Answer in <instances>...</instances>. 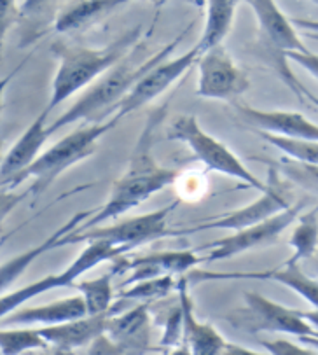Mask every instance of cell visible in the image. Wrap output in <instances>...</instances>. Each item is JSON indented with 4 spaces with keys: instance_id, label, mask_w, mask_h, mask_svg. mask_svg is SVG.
<instances>
[{
    "instance_id": "cell-15",
    "label": "cell",
    "mask_w": 318,
    "mask_h": 355,
    "mask_svg": "<svg viewBox=\"0 0 318 355\" xmlns=\"http://www.w3.org/2000/svg\"><path fill=\"white\" fill-rule=\"evenodd\" d=\"M236 114L242 123L254 126L257 133H267L289 140H303V142H318V125L299 112L260 110L249 105H236Z\"/></svg>"
},
{
    "instance_id": "cell-33",
    "label": "cell",
    "mask_w": 318,
    "mask_h": 355,
    "mask_svg": "<svg viewBox=\"0 0 318 355\" xmlns=\"http://www.w3.org/2000/svg\"><path fill=\"white\" fill-rule=\"evenodd\" d=\"M30 194V189L25 193H12V191H0V224L4 223L6 217L23 202Z\"/></svg>"
},
{
    "instance_id": "cell-7",
    "label": "cell",
    "mask_w": 318,
    "mask_h": 355,
    "mask_svg": "<svg viewBox=\"0 0 318 355\" xmlns=\"http://www.w3.org/2000/svg\"><path fill=\"white\" fill-rule=\"evenodd\" d=\"M267 179H266V191L260 194V198L242 209L233 210L226 216L215 217L210 220H202L196 223L194 226L182 227V230L172 231V236L179 234H193L200 231L209 230H231V231H242L245 227L257 226L271 217L278 216L283 210L290 209L292 203V191H290V182L283 179V175L276 170L273 163H267Z\"/></svg>"
},
{
    "instance_id": "cell-40",
    "label": "cell",
    "mask_w": 318,
    "mask_h": 355,
    "mask_svg": "<svg viewBox=\"0 0 318 355\" xmlns=\"http://www.w3.org/2000/svg\"><path fill=\"white\" fill-rule=\"evenodd\" d=\"M299 340L303 341V343L310 345L311 348H317V350H318V334H317V336H306V338H299Z\"/></svg>"
},
{
    "instance_id": "cell-16",
    "label": "cell",
    "mask_w": 318,
    "mask_h": 355,
    "mask_svg": "<svg viewBox=\"0 0 318 355\" xmlns=\"http://www.w3.org/2000/svg\"><path fill=\"white\" fill-rule=\"evenodd\" d=\"M105 336L121 355H143L152 340V320L149 304L142 303L123 313L110 315Z\"/></svg>"
},
{
    "instance_id": "cell-31",
    "label": "cell",
    "mask_w": 318,
    "mask_h": 355,
    "mask_svg": "<svg viewBox=\"0 0 318 355\" xmlns=\"http://www.w3.org/2000/svg\"><path fill=\"white\" fill-rule=\"evenodd\" d=\"M267 354L271 355H318L317 352L311 348H303L299 345L292 343L287 340H270V341H260Z\"/></svg>"
},
{
    "instance_id": "cell-24",
    "label": "cell",
    "mask_w": 318,
    "mask_h": 355,
    "mask_svg": "<svg viewBox=\"0 0 318 355\" xmlns=\"http://www.w3.org/2000/svg\"><path fill=\"white\" fill-rule=\"evenodd\" d=\"M205 8V28H203L202 39L196 44L200 56L222 46L224 39L229 35L231 28H233L238 2L213 0V2H209Z\"/></svg>"
},
{
    "instance_id": "cell-4",
    "label": "cell",
    "mask_w": 318,
    "mask_h": 355,
    "mask_svg": "<svg viewBox=\"0 0 318 355\" xmlns=\"http://www.w3.org/2000/svg\"><path fill=\"white\" fill-rule=\"evenodd\" d=\"M121 121V117L114 114L112 117L105 119L103 123H95V125L81 126L77 128L76 132L69 133V135L63 137L62 140L55 144L53 147H49L48 150L37 157V162L32 166L25 170V172L19 173L6 191L12 189L18 184H21L23 180L33 179L32 186H30V194H33L35 198H39V194H42L44 191L49 189L53 182L65 172L70 166L77 165L79 162L86 159V157L91 156L96 150L100 139H102L105 133H109L110 130H114L117 126V123Z\"/></svg>"
},
{
    "instance_id": "cell-36",
    "label": "cell",
    "mask_w": 318,
    "mask_h": 355,
    "mask_svg": "<svg viewBox=\"0 0 318 355\" xmlns=\"http://www.w3.org/2000/svg\"><path fill=\"white\" fill-rule=\"evenodd\" d=\"M224 355H271V354H263V352L250 350V348L240 347V345L227 343V347H226V354H224Z\"/></svg>"
},
{
    "instance_id": "cell-45",
    "label": "cell",
    "mask_w": 318,
    "mask_h": 355,
    "mask_svg": "<svg viewBox=\"0 0 318 355\" xmlns=\"http://www.w3.org/2000/svg\"><path fill=\"white\" fill-rule=\"evenodd\" d=\"M0 163H2V142H0Z\"/></svg>"
},
{
    "instance_id": "cell-25",
    "label": "cell",
    "mask_w": 318,
    "mask_h": 355,
    "mask_svg": "<svg viewBox=\"0 0 318 355\" xmlns=\"http://www.w3.org/2000/svg\"><path fill=\"white\" fill-rule=\"evenodd\" d=\"M114 277L116 275L109 271V273L102 275L98 279L81 280V282L73 286V289L81 293L89 317H98V315H109L110 317L112 304L116 301V293H114L112 286Z\"/></svg>"
},
{
    "instance_id": "cell-34",
    "label": "cell",
    "mask_w": 318,
    "mask_h": 355,
    "mask_svg": "<svg viewBox=\"0 0 318 355\" xmlns=\"http://www.w3.org/2000/svg\"><path fill=\"white\" fill-rule=\"evenodd\" d=\"M289 62H296L297 65H301L303 69H306L311 76H315L318 79V55L308 51V53H289L287 55Z\"/></svg>"
},
{
    "instance_id": "cell-28",
    "label": "cell",
    "mask_w": 318,
    "mask_h": 355,
    "mask_svg": "<svg viewBox=\"0 0 318 355\" xmlns=\"http://www.w3.org/2000/svg\"><path fill=\"white\" fill-rule=\"evenodd\" d=\"M28 350H49V345L37 329H0V354L21 355Z\"/></svg>"
},
{
    "instance_id": "cell-8",
    "label": "cell",
    "mask_w": 318,
    "mask_h": 355,
    "mask_svg": "<svg viewBox=\"0 0 318 355\" xmlns=\"http://www.w3.org/2000/svg\"><path fill=\"white\" fill-rule=\"evenodd\" d=\"M179 203V200H175L163 209L143 214V216L130 217L121 223L112 224V226H100L88 231H81V233H72L62 240L60 247L76 245V243L105 242L114 247H121L130 252L136 247L145 245L154 240L163 239V236H172V230H168V219Z\"/></svg>"
},
{
    "instance_id": "cell-39",
    "label": "cell",
    "mask_w": 318,
    "mask_h": 355,
    "mask_svg": "<svg viewBox=\"0 0 318 355\" xmlns=\"http://www.w3.org/2000/svg\"><path fill=\"white\" fill-rule=\"evenodd\" d=\"M166 355H191V350H189V347H187L186 343H182L180 347L173 348V350L170 352V354H166Z\"/></svg>"
},
{
    "instance_id": "cell-11",
    "label": "cell",
    "mask_w": 318,
    "mask_h": 355,
    "mask_svg": "<svg viewBox=\"0 0 318 355\" xmlns=\"http://www.w3.org/2000/svg\"><path fill=\"white\" fill-rule=\"evenodd\" d=\"M304 205H306V202L301 200L296 205L283 210L278 216L271 217V219L264 220V223L257 224V226L245 227L242 231H234L233 234H229L226 239H220L217 242L209 243V245L200 247L196 252H205L206 250V256L202 257L203 263H215V261L231 259V257L247 252L250 249H256V247L276 243L278 236L290 224H294V220L299 219L301 210L304 209Z\"/></svg>"
},
{
    "instance_id": "cell-27",
    "label": "cell",
    "mask_w": 318,
    "mask_h": 355,
    "mask_svg": "<svg viewBox=\"0 0 318 355\" xmlns=\"http://www.w3.org/2000/svg\"><path fill=\"white\" fill-rule=\"evenodd\" d=\"M177 286H179V280L168 275V277L143 280V282L119 289V294H116V297L125 301H143V303L145 301H157L170 296L173 291H177Z\"/></svg>"
},
{
    "instance_id": "cell-12",
    "label": "cell",
    "mask_w": 318,
    "mask_h": 355,
    "mask_svg": "<svg viewBox=\"0 0 318 355\" xmlns=\"http://www.w3.org/2000/svg\"><path fill=\"white\" fill-rule=\"evenodd\" d=\"M250 88V79L220 46L197 60L196 95L210 100H233Z\"/></svg>"
},
{
    "instance_id": "cell-3",
    "label": "cell",
    "mask_w": 318,
    "mask_h": 355,
    "mask_svg": "<svg viewBox=\"0 0 318 355\" xmlns=\"http://www.w3.org/2000/svg\"><path fill=\"white\" fill-rule=\"evenodd\" d=\"M140 37H142V26H135L103 49L53 46L60 65L53 79L51 98L46 110L51 112L60 103L76 95L77 92H81L82 88L114 69L117 63L123 62L130 55V49L136 48Z\"/></svg>"
},
{
    "instance_id": "cell-44",
    "label": "cell",
    "mask_w": 318,
    "mask_h": 355,
    "mask_svg": "<svg viewBox=\"0 0 318 355\" xmlns=\"http://www.w3.org/2000/svg\"><path fill=\"white\" fill-rule=\"evenodd\" d=\"M308 37H311V39H317V41H318L317 33H308Z\"/></svg>"
},
{
    "instance_id": "cell-22",
    "label": "cell",
    "mask_w": 318,
    "mask_h": 355,
    "mask_svg": "<svg viewBox=\"0 0 318 355\" xmlns=\"http://www.w3.org/2000/svg\"><path fill=\"white\" fill-rule=\"evenodd\" d=\"M107 320H109V315H98V317L88 315L85 319L51 327H39L37 331L49 347L70 352L76 348L89 347L93 341L102 338L107 329Z\"/></svg>"
},
{
    "instance_id": "cell-19",
    "label": "cell",
    "mask_w": 318,
    "mask_h": 355,
    "mask_svg": "<svg viewBox=\"0 0 318 355\" xmlns=\"http://www.w3.org/2000/svg\"><path fill=\"white\" fill-rule=\"evenodd\" d=\"M189 279L180 277L177 293H179V304L184 313V343L189 347L191 355H224L226 354V340L212 324L202 322L194 315L193 300L187 293Z\"/></svg>"
},
{
    "instance_id": "cell-13",
    "label": "cell",
    "mask_w": 318,
    "mask_h": 355,
    "mask_svg": "<svg viewBox=\"0 0 318 355\" xmlns=\"http://www.w3.org/2000/svg\"><path fill=\"white\" fill-rule=\"evenodd\" d=\"M203 263L202 257L193 250H165V252H154L147 256L136 257H117L114 261L112 273H128L121 289L143 282V280L159 279V277H180L191 268Z\"/></svg>"
},
{
    "instance_id": "cell-17",
    "label": "cell",
    "mask_w": 318,
    "mask_h": 355,
    "mask_svg": "<svg viewBox=\"0 0 318 355\" xmlns=\"http://www.w3.org/2000/svg\"><path fill=\"white\" fill-rule=\"evenodd\" d=\"M48 110H42L35 117V121L25 130L18 142L9 149L6 157L0 163V191L8 189L9 184L16 179L21 172L37 162L41 156V149L44 147L46 140L49 139L48 132Z\"/></svg>"
},
{
    "instance_id": "cell-9",
    "label": "cell",
    "mask_w": 318,
    "mask_h": 355,
    "mask_svg": "<svg viewBox=\"0 0 318 355\" xmlns=\"http://www.w3.org/2000/svg\"><path fill=\"white\" fill-rule=\"evenodd\" d=\"M126 252L128 250L121 249V247H114L105 242L88 243V247L60 273L48 275V277L37 280V282L30 284V286H25L21 289H16L12 293L0 296V320H4L6 317L18 311L21 304L33 300L39 294H44L53 289H62V287H73L77 284L76 280L82 277L86 271L93 270L95 266L107 263V261H116L117 257L125 256Z\"/></svg>"
},
{
    "instance_id": "cell-1",
    "label": "cell",
    "mask_w": 318,
    "mask_h": 355,
    "mask_svg": "<svg viewBox=\"0 0 318 355\" xmlns=\"http://www.w3.org/2000/svg\"><path fill=\"white\" fill-rule=\"evenodd\" d=\"M166 110H168V102L149 114L145 126L132 150L126 172L112 186L109 198L103 203L102 209L95 210V214L76 233L100 227L107 220L119 219L126 212L147 202L152 194L161 193L163 189L175 182L179 172L159 165L152 154L154 132L166 117Z\"/></svg>"
},
{
    "instance_id": "cell-18",
    "label": "cell",
    "mask_w": 318,
    "mask_h": 355,
    "mask_svg": "<svg viewBox=\"0 0 318 355\" xmlns=\"http://www.w3.org/2000/svg\"><path fill=\"white\" fill-rule=\"evenodd\" d=\"M191 280H212V279H252V280H274L278 284H283L290 291L299 294L301 297L308 301L313 308H318V282L308 277L301 270L299 263L287 261L282 266L273 268V270L264 271H247V273H210V271H196L189 275Z\"/></svg>"
},
{
    "instance_id": "cell-29",
    "label": "cell",
    "mask_w": 318,
    "mask_h": 355,
    "mask_svg": "<svg viewBox=\"0 0 318 355\" xmlns=\"http://www.w3.org/2000/svg\"><path fill=\"white\" fill-rule=\"evenodd\" d=\"M273 165L276 166L278 172L282 173L283 179L289 180L290 184H296L308 193L318 196V166L296 162V159H290L285 156Z\"/></svg>"
},
{
    "instance_id": "cell-30",
    "label": "cell",
    "mask_w": 318,
    "mask_h": 355,
    "mask_svg": "<svg viewBox=\"0 0 318 355\" xmlns=\"http://www.w3.org/2000/svg\"><path fill=\"white\" fill-rule=\"evenodd\" d=\"M267 144L276 147L280 153L285 154V157L296 159V162L308 163V165L318 166V142H303V140H289L282 137L267 135V133H259Z\"/></svg>"
},
{
    "instance_id": "cell-23",
    "label": "cell",
    "mask_w": 318,
    "mask_h": 355,
    "mask_svg": "<svg viewBox=\"0 0 318 355\" xmlns=\"http://www.w3.org/2000/svg\"><path fill=\"white\" fill-rule=\"evenodd\" d=\"M128 6L125 0H98V2H70L60 8L55 21L58 33H72L82 30L103 16Z\"/></svg>"
},
{
    "instance_id": "cell-35",
    "label": "cell",
    "mask_w": 318,
    "mask_h": 355,
    "mask_svg": "<svg viewBox=\"0 0 318 355\" xmlns=\"http://www.w3.org/2000/svg\"><path fill=\"white\" fill-rule=\"evenodd\" d=\"M294 26L301 30H306V33H317L318 35V19H303V18H294Z\"/></svg>"
},
{
    "instance_id": "cell-21",
    "label": "cell",
    "mask_w": 318,
    "mask_h": 355,
    "mask_svg": "<svg viewBox=\"0 0 318 355\" xmlns=\"http://www.w3.org/2000/svg\"><path fill=\"white\" fill-rule=\"evenodd\" d=\"M88 317L86 311V304L82 296H70L63 297V300L53 301V303L44 304V306H32L25 308V310H18L6 317L2 322L6 326H37L41 327H51L58 326V324L72 322V320H79Z\"/></svg>"
},
{
    "instance_id": "cell-37",
    "label": "cell",
    "mask_w": 318,
    "mask_h": 355,
    "mask_svg": "<svg viewBox=\"0 0 318 355\" xmlns=\"http://www.w3.org/2000/svg\"><path fill=\"white\" fill-rule=\"evenodd\" d=\"M21 67H23V63H21V65L16 67L15 70H11V73H8V76L2 77V79H0V110H2V107H4V93H6V88H8L9 83H11V79L16 76V73H18V70L21 69Z\"/></svg>"
},
{
    "instance_id": "cell-43",
    "label": "cell",
    "mask_w": 318,
    "mask_h": 355,
    "mask_svg": "<svg viewBox=\"0 0 318 355\" xmlns=\"http://www.w3.org/2000/svg\"><path fill=\"white\" fill-rule=\"evenodd\" d=\"M6 240H8V234H6V236H2V239H0V249H2V245H4V243H6Z\"/></svg>"
},
{
    "instance_id": "cell-38",
    "label": "cell",
    "mask_w": 318,
    "mask_h": 355,
    "mask_svg": "<svg viewBox=\"0 0 318 355\" xmlns=\"http://www.w3.org/2000/svg\"><path fill=\"white\" fill-rule=\"evenodd\" d=\"M301 315H303V319L313 327L315 333L318 334V308H313V310H308V311H301Z\"/></svg>"
},
{
    "instance_id": "cell-6",
    "label": "cell",
    "mask_w": 318,
    "mask_h": 355,
    "mask_svg": "<svg viewBox=\"0 0 318 355\" xmlns=\"http://www.w3.org/2000/svg\"><path fill=\"white\" fill-rule=\"evenodd\" d=\"M166 137L170 140L186 144L193 150L197 162H202L212 172L233 177V179L240 180L245 186L257 189L259 193L266 191V182L257 179L229 147L224 146L220 140H217L210 133H206L200 125V121H197V117L193 116V114L177 116L170 123L168 130H166Z\"/></svg>"
},
{
    "instance_id": "cell-5",
    "label": "cell",
    "mask_w": 318,
    "mask_h": 355,
    "mask_svg": "<svg viewBox=\"0 0 318 355\" xmlns=\"http://www.w3.org/2000/svg\"><path fill=\"white\" fill-rule=\"evenodd\" d=\"M259 23V41L257 55L276 72V76L290 88V92L304 103V85L290 70L289 53H308L301 37L297 35L292 19L287 18L283 11L271 0H254L247 2Z\"/></svg>"
},
{
    "instance_id": "cell-10",
    "label": "cell",
    "mask_w": 318,
    "mask_h": 355,
    "mask_svg": "<svg viewBox=\"0 0 318 355\" xmlns=\"http://www.w3.org/2000/svg\"><path fill=\"white\" fill-rule=\"evenodd\" d=\"M236 329L247 333L292 334L297 338L317 336L313 327L303 319L301 311L278 304L257 293H245V308L227 315Z\"/></svg>"
},
{
    "instance_id": "cell-26",
    "label": "cell",
    "mask_w": 318,
    "mask_h": 355,
    "mask_svg": "<svg viewBox=\"0 0 318 355\" xmlns=\"http://www.w3.org/2000/svg\"><path fill=\"white\" fill-rule=\"evenodd\" d=\"M294 250L290 261L299 263L303 259H311L318 250V205L299 216L296 230L289 240Z\"/></svg>"
},
{
    "instance_id": "cell-14",
    "label": "cell",
    "mask_w": 318,
    "mask_h": 355,
    "mask_svg": "<svg viewBox=\"0 0 318 355\" xmlns=\"http://www.w3.org/2000/svg\"><path fill=\"white\" fill-rule=\"evenodd\" d=\"M197 60H200V53H197V48L194 46L193 49L184 53V55L179 56V58L166 60V62L154 67L150 72H147L145 76L140 79L139 85L128 93V96H126V98L116 107L114 114L123 119V117L135 112V110L140 109V107L152 102L154 98L163 95L170 86L175 85V83L179 81L180 77H182L184 73L194 65V63H197Z\"/></svg>"
},
{
    "instance_id": "cell-32",
    "label": "cell",
    "mask_w": 318,
    "mask_h": 355,
    "mask_svg": "<svg viewBox=\"0 0 318 355\" xmlns=\"http://www.w3.org/2000/svg\"><path fill=\"white\" fill-rule=\"evenodd\" d=\"M19 18V8L12 2H0V60H2V48H4L6 35L9 28Z\"/></svg>"
},
{
    "instance_id": "cell-42",
    "label": "cell",
    "mask_w": 318,
    "mask_h": 355,
    "mask_svg": "<svg viewBox=\"0 0 318 355\" xmlns=\"http://www.w3.org/2000/svg\"><path fill=\"white\" fill-rule=\"evenodd\" d=\"M51 355H72V354H70V352H67V350H58V348H53Z\"/></svg>"
},
{
    "instance_id": "cell-2",
    "label": "cell",
    "mask_w": 318,
    "mask_h": 355,
    "mask_svg": "<svg viewBox=\"0 0 318 355\" xmlns=\"http://www.w3.org/2000/svg\"><path fill=\"white\" fill-rule=\"evenodd\" d=\"M191 26L193 25L187 26L182 33H179V35L170 42V44H166L161 51H157L156 55L147 58L145 62H136V49L133 53H130L123 62H119L114 69H110L109 72L103 73L98 81H96L81 98L77 100L67 112H63L56 121H53L51 125L48 126L49 135L58 132L63 126L73 125V123L86 121L89 123V125H95V123L105 121V117L107 119L112 117L116 107L128 96V93L132 92L136 85H139L140 79H142L147 72H150L154 67L166 62V58L175 51V48L179 46V42L182 41L184 37L187 35Z\"/></svg>"
},
{
    "instance_id": "cell-41",
    "label": "cell",
    "mask_w": 318,
    "mask_h": 355,
    "mask_svg": "<svg viewBox=\"0 0 318 355\" xmlns=\"http://www.w3.org/2000/svg\"><path fill=\"white\" fill-rule=\"evenodd\" d=\"M304 98H308V100H310V102L313 103V105L317 107V109H318V96H315L313 93L310 92V89H304Z\"/></svg>"
},
{
    "instance_id": "cell-20",
    "label": "cell",
    "mask_w": 318,
    "mask_h": 355,
    "mask_svg": "<svg viewBox=\"0 0 318 355\" xmlns=\"http://www.w3.org/2000/svg\"><path fill=\"white\" fill-rule=\"evenodd\" d=\"M93 214H95V210H88V212L82 210V212H77L76 216H73L72 219L67 220L62 227L53 231L48 239H44V242H41L39 245L33 247V249L25 250V252H21L19 256L12 257L8 263L2 264V266H0V296L19 279L26 270H28V266L37 259V257H41L42 254L49 252V250L60 249L62 240L65 239V236H69V234L76 233Z\"/></svg>"
}]
</instances>
